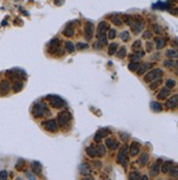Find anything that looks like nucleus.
<instances>
[{"label": "nucleus", "instance_id": "nucleus-1", "mask_svg": "<svg viewBox=\"0 0 178 180\" xmlns=\"http://www.w3.org/2000/svg\"><path fill=\"white\" fill-rule=\"evenodd\" d=\"M109 30V24L108 22H106V21H102L98 24V28H97V38L99 41H101L102 43H107V39H106V34L108 32Z\"/></svg>", "mask_w": 178, "mask_h": 180}, {"label": "nucleus", "instance_id": "nucleus-2", "mask_svg": "<svg viewBox=\"0 0 178 180\" xmlns=\"http://www.w3.org/2000/svg\"><path fill=\"white\" fill-rule=\"evenodd\" d=\"M33 115H34L35 118H42L43 115L48 113V107H46L45 103L43 102H40V103H35L34 107H33Z\"/></svg>", "mask_w": 178, "mask_h": 180}, {"label": "nucleus", "instance_id": "nucleus-3", "mask_svg": "<svg viewBox=\"0 0 178 180\" xmlns=\"http://www.w3.org/2000/svg\"><path fill=\"white\" fill-rule=\"evenodd\" d=\"M48 100L50 101L52 107L55 108V109H60V108H63L66 105L65 100H63V99L60 97H58V96L50 95V96H48Z\"/></svg>", "mask_w": 178, "mask_h": 180}, {"label": "nucleus", "instance_id": "nucleus-4", "mask_svg": "<svg viewBox=\"0 0 178 180\" xmlns=\"http://www.w3.org/2000/svg\"><path fill=\"white\" fill-rule=\"evenodd\" d=\"M162 75H163V70L159 69V68H156V69L151 70L150 73H147L144 77V81L145 83H151L153 80L157 79V78H161Z\"/></svg>", "mask_w": 178, "mask_h": 180}, {"label": "nucleus", "instance_id": "nucleus-5", "mask_svg": "<svg viewBox=\"0 0 178 180\" xmlns=\"http://www.w3.org/2000/svg\"><path fill=\"white\" fill-rule=\"evenodd\" d=\"M118 163H120L123 167L128 165V147L123 146L118 153Z\"/></svg>", "mask_w": 178, "mask_h": 180}, {"label": "nucleus", "instance_id": "nucleus-6", "mask_svg": "<svg viewBox=\"0 0 178 180\" xmlns=\"http://www.w3.org/2000/svg\"><path fill=\"white\" fill-rule=\"evenodd\" d=\"M70 120V113L68 111H63L57 115V122L60 128H64Z\"/></svg>", "mask_w": 178, "mask_h": 180}, {"label": "nucleus", "instance_id": "nucleus-7", "mask_svg": "<svg viewBox=\"0 0 178 180\" xmlns=\"http://www.w3.org/2000/svg\"><path fill=\"white\" fill-rule=\"evenodd\" d=\"M131 30H132L133 33H135V34H138L139 32H141V30H142V28H143V21L141 20L140 18H138L136 20H133L132 23H131Z\"/></svg>", "mask_w": 178, "mask_h": 180}, {"label": "nucleus", "instance_id": "nucleus-8", "mask_svg": "<svg viewBox=\"0 0 178 180\" xmlns=\"http://www.w3.org/2000/svg\"><path fill=\"white\" fill-rule=\"evenodd\" d=\"M43 126H44V129L48 131H50V132H56L58 129L57 126V123H56L55 120H48L45 121V122L43 123Z\"/></svg>", "mask_w": 178, "mask_h": 180}, {"label": "nucleus", "instance_id": "nucleus-9", "mask_svg": "<svg viewBox=\"0 0 178 180\" xmlns=\"http://www.w3.org/2000/svg\"><path fill=\"white\" fill-rule=\"evenodd\" d=\"M85 39L87 41H90L91 38H93V24L91 22H88L86 23L85 25Z\"/></svg>", "mask_w": 178, "mask_h": 180}, {"label": "nucleus", "instance_id": "nucleus-10", "mask_svg": "<svg viewBox=\"0 0 178 180\" xmlns=\"http://www.w3.org/2000/svg\"><path fill=\"white\" fill-rule=\"evenodd\" d=\"M177 102H178V96L174 95L171 99H168L167 100V102H166V108H167V109H175L176 105H177Z\"/></svg>", "mask_w": 178, "mask_h": 180}, {"label": "nucleus", "instance_id": "nucleus-11", "mask_svg": "<svg viewBox=\"0 0 178 180\" xmlns=\"http://www.w3.org/2000/svg\"><path fill=\"white\" fill-rule=\"evenodd\" d=\"M10 90V83L7 81V80H3L0 83V96L6 95Z\"/></svg>", "mask_w": 178, "mask_h": 180}, {"label": "nucleus", "instance_id": "nucleus-12", "mask_svg": "<svg viewBox=\"0 0 178 180\" xmlns=\"http://www.w3.org/2000/svg\"><path fill=\"white\" fill-rule=\"evenodd\" d=\"M60 41L58 40V39H53L52 41L50 42V45H48V52L50 53H55V51L58 50V45H60Z\"/></svg>", "mask_w": 178, "mask_h": 180}, {"label": "nucleus", "instance_id": "nucleus-13", "mask_svg": "<svg viewBox=\"0 0 178 180\" xmlns=\"http://www.w3.org/2000/svg\"><path fill=\"white\" fill-rule=\"evenodd\" d=\"M31 169H32L33 174H35V175L38 176H40L41 173H42V166H41V164L39 162H33L31 164Z\"/></svg>", "mask_w": 178, "mask_h": 180}, {"label": "nucleus", "instance_id": "nucleus-14", "mask_svg": "<svg viewBox=\"0 0 178 180\" xmlns=\"http://www.w3.org/2000/svg\"><path fill=\"white\" fill-rule=\"evenodd\" d=\"M169 95H171V90H169V88L164 87L163 89L159 91V93L157 95V98L159 99V100H164V99H166Z\"/></svg>", "mask_w": 178, "mask_h": 180}, {"label": "nucleus", "instance_id": "nucleus-15", "mask_svg": "<svg viewBox=\"0 0 178 180\" xmlns=\"http://www.w3.org/2000/svg\"><path fill=\"white\" fill-rule=\"evenodd\" d=\"M106 147L110 148V149H115V148L119 147V144L118 142L113 138H107L106 140Z\"/></svg>", "mask_w": 178, "mask_h": 180}, {"label": "nucleus", "instance_id": "nucleus-16", "mask_svg": "<svg viewBox=\"0 0 178 180\" xmlns=\"http://www.w3.org/2000/svg\"><path fill=\"white\" fill-rule=\"evenodd\" d=\"M139 152H140V144L138 142H133L130 146V155L135 156L138 155Z\"/></svg>", "mask_w": 178, "mask_h": 180}, {"label": "nucleus", "instance_id": "nucleus-17", "mask_svg": "<svg viewBox=\"0 0 178 180\" xmlns=\"http://www.w3.org/2000/svg\"><path fill=\"white\" fill-rule=\"evenodd\" d=\"M79 171H81V174L84 176H88L91 174V169L88 164H81V165L79 166Z\"/></svg>", "mask_w": 178, "mask_h": 180}, {"label": "nucleus", "instance_id": "nucleus-18", "mask_svg": "<svg viewBox=\"0 0 178 180\" xmlns=\"http://www.w3.org/2000/svg\"><path fill=\"white\" fill-rule=\"evenodd\" d=\"M109 134L108 131H106V130H99L97 133H96L95 135V141L96 142H100L101 140H102L103 137H107V135Z\"/></svg>", "mask_w": 178, "mask_h": 180}, {"label": "nucleus", "instance_id": "nucleus-19", "mask_svg": "<svg viewBox=\"0 0 178 180\" xmlns=\"http://www.w3.org/2000/svg\"><path fill=\"white\" fill-rule=\"evenodd\" d=\"M147 160H148V154L147 153H143V154L139 157L138 164L141 166V167H144V166L146 165V163H147Z\"/></svg>", "mask_w": 178, "mask_h": 180}, {"label": "nucleus", "instance_id": "nucleus-20", "mask_svg": "<svg viewBox=\"0 0 178 180\" xmlns=\"http://www.w3.org/2000/svg\"><path fill=\"white\" fill-rule=\"evenodd\" d=\"M159 165H158L157 163L156 164H153V165L151 166L150 168V175L151 177H155V176H157L158 174H159Z\"/></svg>", "mask_w": 178, "mask_h": 180}, {"label": "nucleus", "instance_id": "nucleus-21", "mask_svg": "<svg viewBox=\"0 0 178 180\" xmlns=\"http://www.w3.org/2000/svg\"><path fill=\"white\" fill-rule=\"evenodd\" d=\"M152 66H153V65H152V64H148V63H147V64H143V65H140V66H139V68H138V74H139V75H143V74L145 73L146 70H147L148 68L152 67Z\"/></svg>", "mask_w": 178, "mask_h": 180}, {"label": "nucleus", "instance_id": "nucleus-22", "mask_svg": "<svg viewBox=\"0 0 178 180\" xmlns=\"http://www.w3.org/2000/svg\"><path fill=\"white\" fill-rule=\"evenodd\" d=\"M96 150H97L98 157H103V156L106 155V146L102 145V144H99V145L96 147Z\"/></svg>", "mask_w": 178, "mask_h": 180}, {"label": "nucleus", "instance_id": "nucleus-23", "mask_svg": "<svg viewBox=\"0 0 178 180\" xmlns=\"http://www.w3.org/2000/svg\"><path fill=\"white\" fill-rule=\"evenodd\" d=\"M173 162H165V163H163V166H162V171H163L164 174H168L169 173V170H171V168L173 167Z\"/></svg>", "mask_w": 178, "mask_h": 180}, {"label": "nucleus", "instance_id": "nucleus-24", "mask_svg": "<svg viewBox=\"0 0 178 180\" xmlns=\"http://www.w3.org/2000/svg\"><path fill=\"white\" fill-rule=\"evenodd\" d=\"M86 153H87V155L91 158H95L97 157V150H96V147H93V146H88L86 148Z\"/></svg>", "mask_w": 178, "mask_h": 180}, {"label": "nucleus", "instance_id": "nucleus-25", "mask_svg": "<svg viewBox=\"0 0 178 180\" xmlns=\"http://www.w3.org/2000/svg\"><path fill=\"white\" fill-rule=\"evenodd\" d=\"M22 88H23V84L21 83L20 80H17V81H14V84H13V87H12V89H13V91H14V92H19V91H21V90H22Z\"/></svg>", "mask_w": 178, "mask_h": 180}, {"label": "nucleus", "instance_id": "nucleus-26", "mask_svg": "<svg viewBox=\"0 0 178 180\" xmlns=\"http://www.w3.org/2000/svg\"><path fill=\"white\" fill-rule=\"evenodd\" d=\"M155 44H156V48L157 50H161L165 46V40L162 38H156L155 39Z\"/></svg>", "mask_w": 178, "mask_h": 180}, {"label": "nucleus", "instance_id": "nucleus-27", "mask_svg": "<svg viewBox=\"0 0 178 180\" xmlns=\"http://www.w3.org/2000/svg\"><path fill=\"white\" fill-rule=\"evenodd\" d=\"M118 51V44L117 43H112V44L109 46V50H108V54L109 55H114L115 53Z\"/></svg>", "mask_w": 178, "mask_h": 180}, {"label": "nucleus", "instance_id": "nucleus-28", "mask_svg": "<svg viewBox=\"0 0 178 180\" xmlns=\"http://www.w3.org/2000/svg\"><path fill=\"white\" fill-rule=\"evenodd\" d=\"M111 21H112L113 24H115V25H122L123 24L122 18H120V15H114V17H112L111 18Z\"/></svg>", "mask_w": 178, "mask_h": 180}, {"label": "nucleus", "instance_id": "nucleus-29", "mask_svg": "<svg viewBox=\"0 0 178 180\" xmlns=\"http://www.w3.org/2000/svg\"><path fill=\"white\" fill-rule=\"evenodd\" d=\"M63 34L65 35V36H67V38H70V36H73V35H74V29L70 28V27H67L66 29H64Z\"/></svg>", "mask_w": 178, "mask_h": 180}, {"label": "nucleus", "instance_id": "nucleus-30", "mask_svg": "<svg viewBox=\"0 0 178 180\" xmlns=\"http://www.w3.org/2000/svg\"><path fill=\"white\" fill-rule=\"evenodd\" d=\"M122 21H123V23H126V25H131V23H132V21H133V18L131 17V15L124 14V15H122Z\"/></svg>", "mask_w": 178, "mask_h": 180}, {"label": "nucleus", "instance_id": "nucleus-31", "mask_svg": "<svg viewBox=\"0 0 178 180\" xmlns=\"http://www.w3.org/2000/svg\"><path fill=\"white\" fill-rule=\"evenodd\" d=\"M164 66H165V67H167V68H173L174 66H177V63L176 62H174L173 59H168V60H165V62H164Z\"/></svg>", "mask_w": 178, "mask_h": 180}, {"label": "nucleus", "instance_id": "nucleus-32", "mask_svg": "<svg viewBox=\"0 0 178 180\" xmlns=\"http://www.w3.org/2000/svg\"><path fill=\"white\" fill-rule=\"evenodd\" d=\"M166 55H167V57H169V58H177V56H178V53H177V51L176 50H168L167 51V53H166Z\"/></svg>", "mask_w": 178, "mask_h": 180}, {"label": "nucleus", "instance_id": "nucleus-33", "mask_svg": "<svg viewBox=\"0 0 178 180\" xmlns=\"http://www.w3.org/2000/svg\"><path fill=\"white\" fill-rule=\"evenodd\" d=\"M152 109H153L155 112H161L163 110V107H162L161 103L158 102H152Z\"/></svg>", "mask_w": 178, "mask_h": 180}, {"label": "nucleus", "instance_id": "nucleus-34", "mask_svg": "<svg viewBox=\"0 0 178 180\" xmlns=\"http://www.w3.org/2000/svg\"><path fill=\"white\" fill-rule=\"evenodd\" d=\"M141 46H142V43H141V41L140 40H136L135 42L133 43L132 50L134 51V52H139V51L141 50Z\"/></svg>", "mask_w": 178, "mask_h": 180}, {"label": "nucleus", "instance_id": "nucleus-35", "mask_svg": "<svg viewBox=\"0 0 178 180\" xmlns=\"http://www.w3.org/2000/svg\"><path fill=\"white\" fill-rule=\"evenodd\" d=\"M159 85H162V79H161V78H157V79H155V81L153 80V83L151 84L150 88L152 90H154V89H156V88H157Z\"/></svg>", "mask_w": 178, "mask_h": 180}, {"label": "nucleus", "instance_id": "nucleus-36", "mask_svg": "<svg viewBox=\"0 0 178 180\" xmlns=\"http://www.w3.org/2000/svg\"><path fill=\"white\" fill-rule=\"evenodd\" d=\"M120 38L123 42L129 41V39H130V33H129V31H123L122 33H120Z\"/></svg>", "mask_w": 178, "mask_h": 180}, {"label": "nucleus", "instance_id": "nucleus-37", "mask_svg": "<svg viewBox=\"0 0 178 180\" xmlns=\"http://www.w3.org/2000/svg\"><path fill=\"white\" fill-rule=\"evenodd\" d=\"M24 164H25L24 160H23V159H19V160H18L17 165H15V169L19 170V171H22L23 168H24Z\"/></svg>", "mask_w": 178, "mask_h": 180}, {"label": "nucleus", "instance_id": "nucleus-38", "mask_svg": "<svg viewBox=\"0 0 178 180\" xmlns=\"http://www.w3.org/2000/svg\"><path fill=\"white\" fill-rule=\"evenodd\" d=\"M143 55H144L143 52H141L140 54H132V55H130V59L132 60V62H136V60L140 59Z\"/></svg>", "mask_w": 178, "mask_h": 180}, {"label": "nucleus", "instance_id": "nucleus-39", "mask_svg": "<svg viewBox=\"0 0 178 180\" xmlns=\"http://www.w3.org/2000/svg\"><path fill=\"white\" fill-rule=\"evenodd\" d=\"M169 173H171L172 177L177 178L178 177V168H177V166H174V167H172L171 170H169Z\"/></svg>", "mask_w": 178, "mask_h": 180}, {"label": "nucleus", "instance_id": "nucleus-40", "mask_svg": "<svg viewBox=\"0 0 178 180\" xmlns=\"http://www.w3.org/2000/svg\"><path fill=\"white\" fill-rule=\"evenodd\" d=\"M139 66H140V64H139V63L132 62V63H130V64H129V69H130L131 72H134V70H138Z\"/></svg>", "mask_w": 178, "mask_h": 180}, {"label": "nucleus", "instance_id": "nucleus-41", "mask_svg": "<svg viewBox=\"0 0 178 180\" xmlns=\"http://www.w3.org/2000/svg\"><path fill=\"white\" fill-rule=\"evenodd\" d=\"M66 50L69 53H73L74 51H75V45L72 42H66Z\"/></svg>", "mask_w": 178, "mask_h": 180}, {"label": "nucleus", "instance_id": "nucleus-42", "mask_svg": "<svg viewBox=\"0 0 178 180\" xmlns=\"http://www.w3.org/2000/svg\"><path fill=\"white\" fill-rule=\"evenodd\" d=\"M126 47H121L120 51L118 52V57L119 58H124V57H126Z\"/></svg>", "mask_w": 178, "mask_h": 180}, {"label": "nucleus", "instance_id": "nucleus-43", "mask_svg": "<svg viewBox=\"0 0 178 180\" xmlns=\"http://www.w3.org/2000/svg\"><path fill=\"white\" fill-rule=\"evenodd\" d=\"M129 178H130L131 180H138V179H140V174H139L138 171L131 173L130 175H129Z\"/></svg>", "mask_w": 178, "mask_h": 180}, {"label": "nucleus", "instance_id": "nucleus-44", "mask_svg": "<svg viewBox=\"0 0 178 180\" xmlns=\"http://www.w3.org/2000/svg\"><path fill=\"white\" fill-rule=\"evenodd\" d=\"M115 33H117L115 32V30H113V29H109L108 30V39L109 40H113V39L115 38V35H117Z\"/></svg>", "mask_w": 178, "mask_h": 180}, {"label": "nucleus", "instance_id": "nucleus-45", "mask_svg": "<svg viewBox=\"0 0 178 180\" xmlns=\"http://www.w3.org/2000/svg\"><path fill=\"white\" fill-rule=\"evenodd\" d=\"M176 86V81L173 79H168L167 81H166V87L167 88H174Z\"/></svg>", "mask_w": 178, "mask_h": 180}, {"label": "nucleus", "instance_id": "nucleus-46", "mask_svg": "<svg viewBox=\"0 0 178 180\" xmlns=\"http://www.w3.org/2000/svg\"><path fill=\"white\" fill-rule=\"evenodd\" d=\"M8 178V171L7 170H1L0 171V180H6Z\"/></svg>", "mask_w": 178, "mask_h": 180}, {"label": "nucleus", "instance_id": "nucleus-47", "mask_svg": "<svg viewBox=\"0 0 178 180\" xmlns=\"http://www.w3.org/2000/svg\"><path fill=\"white\" fill-rule=\"evenodd\" d=\"M153 36V34L150 32V31H145V32L143 33V39H151Z\"/></svg>", "mask_w": 178, "mask_h": 180}, {"label": "nucleus", "instance_id": "nucleus-48", "mask_svg": "<svg viewBox=\"0 0 178 180\" xmlns=\"http://www.w3.org/2000/svg\"><path fill=\"white\" fill-rule=\"evenodd\" d=\"M76 47L79 48V50H81V48H87L88 45L86 44V43H78V44L76 45Z\"/></svg>", "mask_w": 178, "mask_h": 180}, {"label": "nucleus", "instance_id": "nucleus-49", "mask_svg": "<svg viewBox=\"0 0 178 180\" xmlns=\"http://www.w3.org/2000/svg\"><path fill=\"white\" fill-rule=\"evenodd\" d=\"M120 138H122V141H126L129 138L128 133H120Z\"/></svg>", "mask_w": 178, "mask_h": 180}, {"label": "nucleus", "instance_id": "nucleus-50", "mask_svg": "<svg viewBox=\"0 0 178 180\" xmlns=\"http://www.w3.org/2000/svg\"><path fill=\"white\" fill-rule=\"evenodd\" d=\"M152 47H153V44L151 42H147L146 43V52H151L152 51Z\"/></svg>", "mask_w": 178, "mask_h": 180}, {"label": "nucleus", "instance_id": "nucleus-51", "mask_svg": "<svg viewBox=\"0 0 178 180\" xmlns=\"http://www.w3.org/2000/svg\"><path fill=\"white\" fill-rule=\"evenodd\" d=\"M25 176H27L29 179H35V176H33L32 173H30V171H25Z\"/></svg>", "mask_w": 178, "mask_h": 180}, {"label": "nucleus", "instance_id": "nucleus-52", "mask_svg": "<svg viewBox=\"0 0 178 180\" xmlns=\"http://www.w3.org/2000/svg\"><path fill=\"white\" fill-rule=\"evenodd\" d=\"M154 30H155V32L157 33V34H162V33H163V30H162L159 27H157V25H156V27H154Z\"/></svg>", "mask_w": 178, "mask_h": 180}, {"label": "nucleus", "instance_id": "nucleus-53", "mask_svg": "<svg viewBox=\"0 0 178 180\" xmlns=\"http://www.w3.org/2000/svg\"><path fill=\"white\" fill-rule=\"evenodd\" d=\"M54 3L56 6H62L64 3V0H54Z\"/></svg>", "mask_w": 178, "mask_h": 180}, {"label": "nucleus", "instance_id": "nucleus-54", "mask_svg": "<svg viewBox=\"0 0 178 180\" xmlns=\"http://www.w3.org/2000/svg\"><path fill=\"white\" fill-rule=\"evenodd\" d=\"M95 165H96V167H98V168L101 167V163H100V162H95Z\"/></svg>", "mask_w": 178, "mask_h": 180}, {"label": "nucleus", "instance_id": "nucleus-55", "mask_svg": "<svg viewBox=\"0 0 178 180\" xmlns=\"http://www.w3.org/2000/svg\"><path fill=\"white\" fill-rule=\"evenodd\" d=\"M142 179H143V180H147L148 177H147V176H143V177H142Z\"/></svg>", "mask_w": 178, "mask_h": 180}]
</instances>
